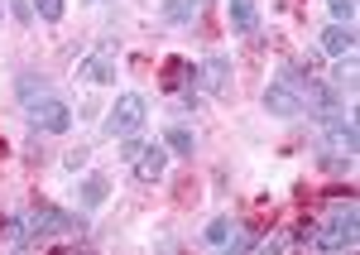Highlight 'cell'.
<instances>
[{
    "label": "cell",
    "instance_id": "7a4b0ae2",
    "mask_svg": "<svg viewBox=\"0 0 360 255\" xmlns=\"http://www.w3.org/2000/svg\"><path fill=\"white\" fill-rule=\"evenodd\" d=\"M144 120H149V101L139 92H125V97H115L111 116H106V135L111 140H130V135L144 130Z\"/></svg>",
    "mask_w": 360,
    "mask_h": 255
},
{
    "label": "cell",
    "instance_id": "e0dca14e",
    "mask_svg": "<svg viewBox=\"0 0 360 255\" xmlns=\"http://www.w3.org/2000/svg\"><path fill=\"white\" fill-rule=\"evenodd\" d=\"M226 246H231V251H259L264 241H259V231H255V227H236L231 236H226Z\"/></svg>",
    "mask_w": 360,
    "mask_h": 255
},
{
    "label": "cell",
    "instance_id": "277c9868",
    "mask_svg": "<svg viewBox=\"0 0 360 255\" xmlns=\"http://www.w3.org/2000/svg\"><path fill=\"white\" fill-rule=\"evenodd\" d=\"M298 97H303V111L317 116V120H332V116L341 111V92H336L332 82H307Z\"/></svg>",
    "mask_w": 360,
    "mask_h": 255
},
{
    "label": "cell",
    "instance_id": "4fadbf2b",
    "mask_svg": "<svg viewBox=\"0 0 360 255\" xmlns=\"http://www.w3.org/2000/svg\"><path fill=\"white\" fill-rule=\"evenodd\" d=\"M106 193H111V178H106V173H91V178H82V188H77V198H82L86 212H91V207H101Z\"/></svg>",
    "mask_w": 360,
    "mask_h": 255
},
{
    "label": "cell",
    "instance_id": "5b68a950",
    "mask_svg": "<svg viewBox=\"0 0 360 255\" xmlns=\"http://www.w3.org/2000/svg\"><path fill=\"white\" fill-rule=\"evenodd\" d=\"M168 169V144L154 140V144H139V154L130 159V173H135L139 183H154V178H164Z\"/></svg>",
    "mask_w": 360,
    "mask_h": 255
},
{
    "label": "cell",
    "instance_id": "8fae6325",
    "mask_svg": "<svg viewBox=\"0 0 360 255\" xmlns=\"http://www.w3.org/2000/svg\"><path fill=\"white\" fill-rule=\"evenodd\" d=\"M317 44H322V54H332V58H351L356 54V29L351 25H327Z\"/></svg>",
    "mask_w": 360,
    "mask_h": 255
},
{
    "label": "cell",
    "instance_id": "52a82bcc",
    "mask_svg": "<svg viewBox=\"0 0 360 255\" xmlns=\"http://www.w3.org/2000/svg\"><path fill=\"white\" fill-rule=\"evenodd\" d=\"M197 87H202V92H212V97H226V92H231V58L212 54L202 68H197Z\"/></svg>",
    "mask_w": 360,
    "mask_h": 255
},
{
    "label": "cell",
    "instance_id": "2e32d148",
    "mask_svg": "<svg viewBox=\"0 0 360 255\" xmlns=\"http://www.w3.org/2000/svg\"><path fill=\"white\" fill-rule=\"evenodd\" d=\"M0 241H10L15 251H29V231H25V217H5V222H0Z\"/></svg>",
    "mask_w": 360,
    "mask_h": 255
},
{
    "label": "cell",
    "instance_id": "9a60e30c",
    "mask_svg": "<svg viewBox=\"0 0 360 255\" xmlns=\"http://www.w3.org/2000/svg\"><path fill=\"white\" fill-rule=\"evenodd\" d=\"M164 144H168V154H178V159H193L197 154V135L188 130V125H173L164 135Z\"/></svg>",
    "mask_w": 360,
    "mask_h": 255
},
{
    "label": "cell",
    "instance_id": "ac0fdd59",
    "mask_svg": "<svg viewBox=\"0 0 360 255\" xmlns=\"http://www.w3.org/2000/svg\"><path fill=\"white\" fill-rule=\"evenodd\" d=\"M29 5H34V15H39L44 25H58L63 10H68V0H29Z\"/></svg>",
    "mask_w": 360,
    "mask_h": 255
},
{
    "label": "cell",
    "instance_id": "9c48e42d",
    "mask_svg": "<svg viewBox=\"0 0 360 255\" xmlns=\"http://www.w3.org/2000/svg\"><path fill=\"white\" fill-rule=\"evenodd\" d=\"M322 125H327V135H332L336 154H351V159H356V116H341V111H336L332 120H322Z\"/></svg>",
    "mask_w": 360,
    "mask_h": 255
},
{
    "label": "cell",
    "instance_id": "44dd1931",
    "mask_svg": "<svg viewBox=\"0 0 360 255\" xmlns=\"http://www.w3.org/2000/svg\"><path fill=\"white\" fill-rule=\"evenodd\" d=\"M327 10H332V25H351L356 20V0H327Z\"/></svg>",
    "mask_w": 360,
    "mask_h": 255
},
{
    "label": "cell",
    "instance_id": "603a6c76",
    "mask_svg": "<svg viewBox=\"0 0 360 255\" xmlns=\"http://www.w3.org/2000/svg\"><path fill=\"white\" fill-rule=\"evenodd\" d=\"M336 92H356V54L346 58V68H341V73H336Z\"/></svg>",
    "mask_w": 360,
    "mask_h": 255
},
{
    "label": "cell",
    "instance_id": "d6986e66",
    "mask_svg": "<svg viewBox=\"0 0 360 255\" xmlns=\"http://www.w3.org/2000/svg\"><path fill=\"white\" fill-rule=\"evenodd\" d=\"M226 236H231V217H212V222H207V246H217V251H221Z\"/></svg>",
    "mask_w": 360,
    "mask_h": 255
},
{
    "label": "cell",
    "instance_id": "d4e9b609",
    "mask_svg": "<svg viewBox=\"0 0 360 255\" xmlns=\"http://www.w3.org/2000/svg\"><path fill=\"white\" fill-rule=\"evenodd\" d=\"M10 15H15L20 25H29V20H34V5H29V0H10Z\"/></svg>",
    "mask_w": 360,
    "mask_h": 255
},
{
    "label": "cell",
    "instance_id": "8992f818",
    "mask_svg": "<svg viewBox=\"0 0 360 255\" xmlns=\"http://www.w3.org/2000/svg\"><path fill=\"white\" fill-rule=\"evenodd\" d=\"M68 222H72V217H68V212H58V207H34V212L25 217L29 246H34V241H44V236H63Z\"/></svg>",
    "mask_w": 360,
    "mask_h": 255
},
{
    "label": "cell",
    "instance_id": "ffe728a7",
    "mask_svg": "<svg viewBox=\"0 0 360 255\" xmlns=\"http://www.w3.org/2000/svg\"><path fill=\"white\" fill-rule=\"evenodd\" d=\"M15 92H20V101H39V97H44V77H34V73H25Z\"/></svg>",
    "mask_w": 360,
    "mask_h": 255
},
{
    "label": "cell",
    "instance_id": "4316f807",
    "mask_svg": "<svg viewBox=\"0 0 360 255\" xmlns=\"http://www.w3.org/2000/svg\"><path fill=\"white\" fill-rule=\"evenodd\" d=\"M193 5H197V10H207V5H212V0H193Z\"/></svg>",
    "mask_w": 360,
    "mask_h": 255
},
{
    "label": "cell",
    "instance_id": "7c38bea8",
    "mask_svg": "<svg viewBox=\"0 0 360 255\" xmlns=\"http://www.w3.org/2000/svg\"><path fill=\"white\" fill-rule=\"evenodd\" d=\"M77 77H82V82H91V87L115 82V63H111V54H86L82 63H77Z\"/></svg>",
    "mask_w": 360,
    "mask_h": 255
},
{
    "label": "cell",
    "instance_id": "7402d4cb",
    "mask_svg": "<svg viewBox=\"0 0 360 255\" xmlns=\"http://www.w3.org/2000/svg\"><path fill=\"white\" fill-rule=\"evenodd\" d=\"M317 159H322V169H327V173H346V169H351V154H336V149H322Z\"/></svg>",
    "mask_w": 360,
    "mask_h": 255
},
{
    "label": "cell",
    "instance_id": "ba28073f",
    "mask_svg": "<svg viewBox=\"0 0 360 255\" xmlns=\"http://www.w3.org/2000/svg\"><path fill=\"white\" fill-rule=\"evenodd\" d=\"M264 111L278 116V120H298V116H303V97H298L293 87H283V82H269V92H264Z\"/></svg>",
    "mask_w": 360,
    "mask_h": 255
},
{
    "label": "cell",
    "instance_id": "3957f363",
    "mask_svg": "<svg viewBox=\"0 0 360 255\" xmlns=\"http://www.w3.org/2000/svg\"><path fill=\"white\" fill-rule=\"evenodd\" d=\"M29 125L39 135H63L72 125V106L58 101V97H39V101H29Z\"/></svg>",
    "mask_w": 360,
    "mask_h": 255
},
{
    "label": "cell",
    "instance_id": "30bf717a",
    "mask_svg": "<svg viewBox=\"0 0 360 255\" xmlns=\"http://www.w3.org/2000/svg\"><path fill=\"white\" fill-rule=\"evenodd\" d=\"M193 82H197V73H193V63H188V58H168V63H164V77H159V87H164L168 97L188 92Z\"/></svg>",
    "mask_w": 360,
    "mask_h": 255
},
{
    "label": "cell",
    "instance_id": "484cf974",
    "mask_svg": "<svg viewBox=\"0 0 360 255\" xmlns=\"http://www.w3.org/2000/svg\"><path fill=\"white\" fill-rule=\"evenodd\" d=\"M82 164H86V149H72V154H68V169L77 173V169H82Z\"/></svg>",
    "mask_w": 360,
    "mask_h": 255
},
{
    "label": "cell",
    "instance_id": "5bb4252c",
    "mask_svg": "<svg viewBox=\"0 0 360 255\" xmlns=\"http://www.w3.org/2000/svg\"><path fill=\"white\" fill-rule=\"evenodd\" d=\"M255 25H259L255 0H231V29H236V34H255Z\"/></svg>",
    "mask_w": 360,
    "mask_h": 255
},
{
    "label": "cell",
    "instance_id": "83f0119b",
    "mask_svg": "<svg viewBox=\"0 0 360 255\" xmlns=\"http://www.w3.org/2000/svg\"><path fill=\"white\" fill-rule=\"evenodd\" d=\"M86 5H106V0H86Z\"/></svg>",
    "mask_w": 360,
    "mask_h": 255
},
{
    "label": "cell",
    "instance_id": "cb8c5ba5",
    "mask_svg": "<svg viewBox=\"0 0 360 255\" xmlns=\"http://www.w3.org/2000/svg\"><path fill=\"white\" fill-rule=\"evenodd\" d=\"M164 20H168V25H188V20H193V10H188V5H178V0H164Z\"/></svg>",
    "mask_w": 360,
    "mask_h": 255
},
{
    "label": "cell",
    "instance_id": "6da1fadb",
    "mask_svg": "<svg viewBox=\"0 0 360 255\" xmlns=\"http://www.w3.org/2000/svg\"><path fill=\"white\" fill-rule=\"evenodd\" d=\"M356 202H351V193H332V222H327V231L312 241L317 251H356Z\"/></svg>",
    "mask_w": 360,
    "mask_h": 255
}]
</instances>
